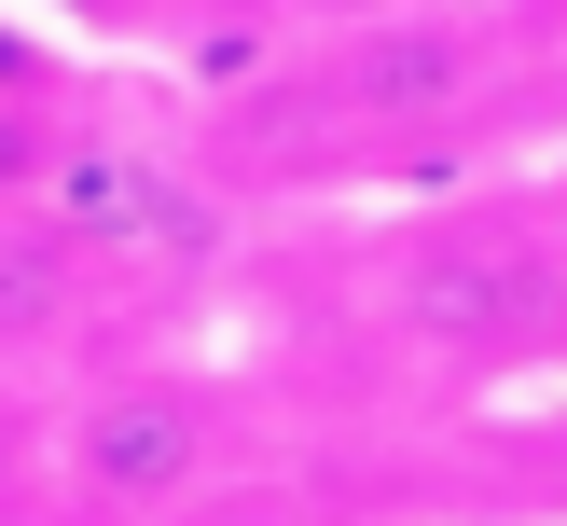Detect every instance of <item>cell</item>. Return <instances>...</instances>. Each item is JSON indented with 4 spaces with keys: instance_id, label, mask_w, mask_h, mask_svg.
<instances>
[{
    "instance_id": "obj_6",
    "label": "cell",
    "mask_w": 567,
    "mask_h": 526,
    "mask_svg": "<svg viewBox=\"0 0 567 526\" xmlns=\"http://www.w3.org/2000/svg\"><path fill=\"white\" fill-rule=\"evenodd\" d=\"M70 125H83V97H0V208L55 181V153H70Z\"/></svg>"
},
{
    "instance_id": "obj_8",
    "label": "cell",
    "mask_w": 567,
    "mask_h": 526,
    "mask_svg": "<svg viewBox=\"0 0 567 526\" xmlns=\"http://www.w3.org/2000/svg\"><path fill=\"white\" fill-rule=\"evenodd\" d=\"M291 14H305V28H319V14H402V0H291Z\"/></svg>"
},
{
    "instance_id": "obj_3",
    "label": "cell",
    "mask_w": 567,
    "mask_h": 526,
    "mask_svg": "<svg viewBox=\"0 0 567 526\" xmlns=\"http://www.w3.org/2000/svg\"><path fill=\"white\" fill-rule=\"evenodd\" d=\"M498 14L485 0H402V14H319L291 42L305 125H332V153H430L498 97Z\"/></svg>"
},
{
    "instance_id": "obj_2",
    "label": "cell",
    "mask_w": 567,
    "mask_h": 526,
    "mask_svg": "<svg viewBox=\"0 0 567 526\" xmlns=\"http://www.w3.org/2000/svg\"><path fill=\"white\" fill-rule=\"evenodd\" d=\"M236 471V388L194 360H111L55 388V526H181Z\"/></svg>"
},
{
    "instance_id": "obj_5",
    "label": "cell",
    "mask_w": 567,
    "mask_h": 526,
    "mask_svg": "<svg viewBox=\"0 0 567 526\" xmlns=\"http://www.w3.org/2000/svg\"><path fill=\"white\" fill-rule=\"evenodd\" d=\"M0 526H55V388L0 360Z\"/></svg>"
},
{
    "instance_id": "obj_4",
    "label": "cell",
    "mask_w": 567,
    "mask_h": 526,
    "mask_svg": "<svg viewBox=\"0 0 567 526\" xmlns=\"http://www.w3.org/2000/svg\"><path fill=\"white\" fill-rule=\"evenodd\" d=\"M111 291H125V277H111L97 249L42 208V194H14V208H0V360H28V374H42L55 347H83V332H97Z\"/></svg>"
},
{
    "instance_id": "obj_7",
    "label": "cell",
    "mask_w": 567,
    "mask_h": 526,
    "mask_svg": "<svg viewBox=\"0 0 567 526\" xmlns=\"http://www.w3.org/2000/svg\"><path fill=\"white\" fill-rule=\"evenodd\" d=\"M28 14H42V28H70V42L83 55H138V42H166V28H181V0H28Z\"/></svg>"
},
{
    "instance_id": "obj_1",
    "label": "cell",
    "mask_w": 567,
    "mask_h": 526,
    "mask_svg": "<svg viewBox=\"0 0 567 526\" xmlns=\"http://www.w3.org/2000/svg\"><path fill=\"white\" fill-rule=\"evenodd\" d=\"M388 319L415 332V360L430 374H526V360L567 347V221L540 194H457V208H430L402 236V264H388Z\"/></svg>"
}]
</instances>
